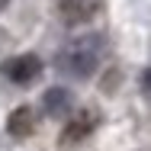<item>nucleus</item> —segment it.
<instances>
[{
    "instance_id": "1",
    "label": "nucleus",
    "mask_w": 151,
    "mask_h": 151,
    "mask_svg": "<svg viewBox=\"0 0 151 151\" xmlns=\"http://www.w3.org/2000/svg\"><path fill=\"white\" fill-rule=\"evenodd\" d=\"M100 55H103V35H81L58 55V68L71 77H87L100 64Z\"/></svg>"
},
{
    "instance_id": "2",
    "label": "nucleus",
    "mask_w": 151,
    "mask_h": 151,
    "mask_svg": "<svg viewBox=\"0 0 151 151\" xmlns=\"http://www.w3.org/2000/svg\"><path fill=\"white\" fill-rule=\"evenodd\" d=\"M3 74L13 84H32L42 74V61L35 58V55H16V58L3 61Z\"/></svg>"
},
{
    "instance_id": "3",
    "label": "nucleus",
    "mask_w": 151,
    "mask_h": 151,
    "mask_svg": "<svg viewBox=\"0 0 151 151\" xmlns=\"http://www.w3.org/2000/svg\"><path fill=\"white\" fill-rule=\"evenodd\" d=\"M6 129H10L13 138H26V135H32V129H35V113H32L29 106L13 109L10 119H6Z\"/></svg>"
},
{
    "instance_id": "4",
    "label": "nucleus",
    "mask_w": 151,
    "mask_h": 151,
    "mask_svg": "<svg viewBox=\"0 0 151 151\" xmlns=\"http://www.w3.org/2000/svg\"><path fill=\"white\" fill-rule=\"evenodd\" d=\"M71 103H74V96L64 90V87H52V90L45 93V113L48 116H68L71 113Z\"/></svg>"
},
{
    "instance_id": "5",
    "label": "nucleus",
    "mask_w": 151,
    "mask_h": 151,
    "mask_svg": "<svg viewBox=\"0 0 151 151\" xmlns=\"http://www.w3.org/2000/svg\"><path fill=\"white\" fill-rule=\"evenodd\" d=\"M58 6H61V16H64L68 23H84V19L93 13L90 0H61Z\"/></svg>"
},
{
    "instance_id": "6",
    "label": "nucleus",
    "mask_w": 151,
    "mask_h": 151,
    "mask_svg": "<svg viewBox=\"0 0 151 151\" xmlns=\"http://www.w3.org/2000/svg\"><path fill=\"white\" fill-rule=\"evenodd\" d=\"M93 122H96V116H87V113H81L77 119L68 122V129H64V142L71 145V142H81V138H87L93 129Z\"/></svg>"
},
{
    "instance_id": "7",
    "label": "nucleus",
    "mask_w": 151,
    "mask_h": 151,
    "mask_svg": "<svg viewBox=\"0 0 151 151\" xmlns=\"http://www.w3.org/2000/svg\"><path fill=\"white\" fill-rule=\"evenodd\" d=\"M3 6H6V0H0V10H3Z\"/></svg>"
}]
</instances>
